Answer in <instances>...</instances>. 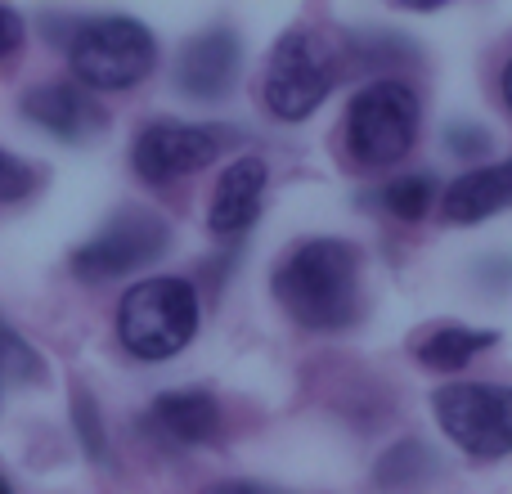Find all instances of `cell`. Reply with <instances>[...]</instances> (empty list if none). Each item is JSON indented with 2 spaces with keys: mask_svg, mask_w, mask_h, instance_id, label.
Here are the masks:
<instances>
[{
  "mask_svg": "<svg viewBox=\"0 0 512 494\" xmlns=\"http://www.w3.org/2000/svg\"><path fill=\"white\" fill-rule=\"evenodd\" d=\"M279 306L310 333H342L360 319V252L346 239H310L274 270Z\"/></svg>",
  "mask_w": 512,
  "mask_h": 494,
  "instance_id": "cell-1",
  "label": "cell"
},
{
  "mask_svg": "<svg viewBox=\"0 0 512 494\" xmlns=\"http://www.w3.org/2000/svg\"><path fill=\"white\" fill-rule=\"evenodd\" d=\"M198 333V292L185 279H144L117 306V337L135 360H167Z\"/></svg>",
  "mask_w": 512,
  "mask_h": 494,
  "instance_id": "cell-2",
  "label": "cell"
},
{
  "mask_svg": "<svg viewBox=\"0 0 512 494\" xmlns=\"http://www.w3.org/2000/svg\"><path fill=\"white\" fill-rule=\"evenodd\" d=\"M68 63L72 77L90 90H131L158 63V41L126 14L86 18L68 41Z\"/></svg>",
  "mask_w": 512,
  "mask_h": 494,
  "instance_id": "cell-3",
  "label": "cell"
},
{
  "mask_svg": "<svg viewBox=\"0 0 512 494\" xmlns=\"http://www.w3.org/2000/svg\"><path fill=\"white\" fill-rule=\"evenodd\" d=\"M333 81H337V45L324 32L292 27L270 54L261 99L279 122H301L328 99Z\"/></svg>",
  "mask_w": 512,
  "mask_h": 494,
  "instance_id": "cell-4",
  "label": "cell"
},
{
  "mask_svg": "<svg viewBox=\"0 0 512 494\" xmlns=\"http://www.w3.org/2000/svg\"><path fill=\"white\" fill-rule=\"evenodd\" d=\"M418 140V95L405 81H373L346 108V149L364 167H391Z\"/></svg>",
  "mask_w": 512,
  "mask_h": 494,
  "instance_id": "cell-5",
  "label": "cell"
},
{
  "mask_svg": "<svg viewBox=\"0 0 512 494\" xmlns=\"http://www.w3.org/2000/svg\"><path fill=\"white\" fill-rule=\"evenodd\" d=\"M436 423L472 459H504L512 454V387L459 382L436 391Z\"/></svg>",
  "mask_w": 512,
  "mask_h": 494,
  "instance_id": "cell-6",
  "label": "cell"
},
{
  "mask_svg": "<svg viewBox=\"0 0 512 494\" xmlns=\"http://www.w3.org/2000/svg\"><path fill=\"white\" fill-rule=\"evenodd\" d=\"M167 243H171V230L158 212H149V207H126L95 239L72 252V274H77L81 283L122 279V274L158 261V256L167 252Z\"/></svg>",
  "mask_w": 512,
  "mask_h": 494,
  "instance_id": "cell-7",
  "label": "cell"
},
{
  "mask_svg": "<svg viewBox=\"0 0 512 494\" xmlns=\"http://www.w3.org/2000/svg\"><path fill=\"white\" fill-rule=\"evenodd\" d=\"M225 149V131L216 126H185V122H153L149 131H140L135 140V171L149 185H167L176 176H194L207 162H216V153Z\"/></svg>",
  "mask_w": 512,
  "mask_h": 494,
  "instance_id": "cell-8",
  "label": "cell"
},
{
  "mask_svg": "<svg viewBox=\"0 0 512 494\" xmlns=\"http://www.w3.org/2000/svg\"><path fill=\"white\" fill-rule=\"evenodd\" d=\"M234 77H239V36L230 27H212V32L194 36L176 59V86L194 99L230 95Z\"/></svg>",
  "mask_w": 512,
  "mask_h": 494,
  "instance_id": "cell-9",
  "label": "cell"
},
{
  "mask_svg": "<svg viewBox=\"0 0 512 494\" xmlns=\"http://www.w3.org/2000/svg\"><path fill=\"white\" fill-rule=\"evenodd\" d=\"M23 113L27 122L45 126L59 140H90L108 126V113L72 81H50V86H36L23 95Z\"/></svg>",
  "mask_w": 512,
  "mask_h": 494,
  "instance_id": "cell-10",
  "label": "cell"
},
{
  "mask_svg": "<svg viewBox=\"0 0 512 494\" xmlns=\"http://www.w3.org/2000/svg\"><path fill=\"white\" fill-rule=\"evenodd\" d=\"M265 185H270V171H265L261 158H239L230 162L221 180H216V194H212V234H243L252 230V221L261 216V203H265Z\"/></svg>",
  "mask_w": 512,
  "mask_h": 494,
  "instance_id": "cell-11",
  "label": "cell"
},
{
  "mask_svg": "<svg viewBox=\"0 0 512 494\" xmlns=\"http://www.w3.org/2000/svg\"><path fill=\"white\" fill-rule=\"evenodd\" d=\"M144 427L167 445H203L221 427V405L212 391H162Z\"/></svg>",
  "mask_w": 512,
  "mask_h": 494,
  "instance_id": "cell-12",
  "label": "cell"
},
{
  "mask_svg": "<svg viewBox=\"0 0 512 494\" xmlns=\"http://www.w3.org/2000/svg\"><path fill=\"white\" fill-rule=\"evenodd\" d=\"M504 207H512V158L459 176L441 198V216L450 225H477Z\"/></svg>",
  "mask_w": 512,
  "mask_h": 494,
  "instance_id": "cell-13",
  "label": "cell"
},
{
  "mask_svg": "<svg viewBox=\"0 0 512 494\" xmlns=\"http://www.w3.org/2000/svg\"><path fill=\"white\" fill-rule=\"evenodd\" d=\"M486 346H495V333H477V328H463V324H445L436 328L432 337H423L418 342V360L427 364V369H463V364L472 360L477 351H486Z\"/></svg>",
  "mask_w": 512,
  "mask_h": 494,
  "instance_id": "cell-14",
  "label": "cell"
},
{
  "mask_svg": "<svg viewBox=\"0 0 512 494\" xmlns=\"http://www.w3.org/2000/svg\"><path fill=\"white\" fill-rule=\"evenodd\" d=\"M432 472H436V459L427 454V445L405 441L382 454L378 468H373V481H378L382 490H409V486H423Z\"/></svg>",
  "mask_w": 512,
  "mask_h": 494,
  "instance_id": "cell-15",
  "label": "cell"
},
{
  "mask_svg": "<svg viewBox=\"0 0 512 494\" xmlns=\"http://www.w3.org/2000/svg\"><path fill=\"white\" fill-rule=\"evenodd\" d=\"M432 198H436L432 176H400L382 189V207H387L396 221H423Z\"/></svg>",
  "mask_w": 512,
  "mask_h": 494,
  "instance_id": "cell-16",
  "label": "cell"
},
{
  "mask_svg": "<svg viewBox=\"0 0 512 494\" xmlns=\"http://www.w3.org/2000/svg\"><path fill=\"white\" fill-rule=\"evenodd\" d=\"M41 355L0 319V382H41Z\"/></svg>",
  "mask_w": 512,
  "mask_h": 494,
  "instance_id": "cell-17",
  "label": "cell"
},
{
  "mask_svg": "<svg viewBox=\"0 0 512 494\" xmlns=\"http://www.w3.org/2000/svg\"><path fill=\"white\" fill-rule=\"evenodd\" d=\"M36 185V171L27 167L23 158H14V153L0 149V203H18V198H27Z\"/></svg>",
  "mask_w": 512,
  "mask_h": 494,
  "instance_id": "cell-18",
  "label": "cell"
},
{
  "mask_svg": "<svg viewBox=\"0 0 512 494\" xmlns=\"http://www.w3.org/2000/svg\"><path fill=\"white\" fill-rule=\"evenodd\" d=\"M23 36H27L23 18H18L14 9H5V5H0V59H5V54H14L18 45H23Z\"/></svg>",
  "mask_w": 512,
  "mask_h": 494,
  "instance_id": "cell-19",
  "label": "cell"
},
{
  "mask_svg": "<svg viewBox=\"0 0 512 494\" xmlns=\"http://www.w3.org/2000/svg\"><path fill=\"white\" fill-rule=\"evenodd\" d=\"M445 140H450V149L463 153V158L486 149V131H481V126H450V135H445Z\"/></svg>",
  "mask_w": 512,
  "mask_h": 494,
  "instance_id": "cell-20",
  "label": "cell"
},
{
  "mask_svg": "<svg viewBox=\"0 0 512 494\" xmlns=\"http://www.w3.org/2000/svg\"><path fill=\"white\" fill-rule=\"evenodd\" d=\"M77 423H81V432H86V445H90V454H104V441H99V423H95V405H90V396H77Z\"/></svg>",
  "mask_w": 512,
  "mask_h": 494,
  "instance_id": "cell-21",
  "label": "cell"
},
{
  "mask_svg": "<svg viewBox=\"0 0 512 494\" xmlns=\"http://www.w3.org/2000/svg\"><path fill=\"white\" fill-rule=\"evenodd\" d=\"M203 494H283V490L256 486V481H216V486H207Z\"/></svg>",
  "mask_w": 512,
  "mask_h": 494,
  "instance_id": "cell-22",
  "label": "cell"
},
{
  "mask_svg": "<svg viewBox=\"0 0 512 494\" xmlns=\"http://www.w3.org/2000/svg\"><path fill=\"white\" fill-rule=\"evenodd\" d=\"M504 99H508V108H512V59H508V68H504Z\"/></svg>",
  "mask_w": 512,
  "mask_h": 494,
  "instance_id": "cell-23",
  "label": "cell"
},
{
  "mask_svg": "<svg viewBox=\"0 0 512 494\" xmlns=\"http://www.w3.org/2000/svg\"><path fill=\"white\" fill-rule=\"evenodd\" d=\"M0 494H14V490H9V481H5V477H0Z\"/></svg>",
  "mask_w": 512,
  "mask_h": 494,
  "instance_id": "cell-24",
  "label": "cell"
}]
</instances>
